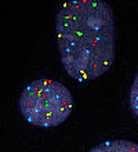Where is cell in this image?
<instances>
[{"label": "cell", "mask_w": 138, "mask_h": 152, "mask_svg": "<svg viewBox=\"0 0 138 152\" xmlns=\"http://www.w3.org/2000/svg\"><path fill=\"white\" fill-rule=\"evenodd\" d=\"M88 152H138V144L127 140H112L95 145Z\"/></svg>", "instance_id": "obj_3"}, {"label": "cell", "mask_w": 138, "mask_h": 152, "mask_svg": "<svg viewBox=\"0 0 138 152\" xmlns=\"http://www.w3.org/2000/svg\"><path fill=\"white\" fill-rule=\"evenodd\" d=\"M64 69L72 79L88 82L105 75L116 58L113 10L102 0L68 1L55 20Z\"/></svg>", "instance_id": "obj_1"}, {"label": "cell", "mask_w": 138, "mask_h": 152, "mask_svg": "<svg viewBox=\"0 0 138 152\" xmlns=\"http://www.w3.org/2000/svg\"><path fill=\"white\" fill-rule=\"evenodd\" d=\"M129 104H130V109L133 115L137 118L138 120V73L135 75L133 84L130 87V94H129Z\"/></svg>", "instance_id": "obj_4"}, {"label": "cell", "mask_w": 138, "mask_h": 152, "mask_svg": "<svg viewBox=\"0 0 138 152\" xmlns=\"http://www.w3.org/2000/svg\"><path fill=\"white\" fill-rule=\"evenodd\" d=\"M18 108L36 127H57L71 116L73 97L66 86L51 79H37L22 90Z\"/></svg>", "instance_id": "obj_2"}]
</instances>
